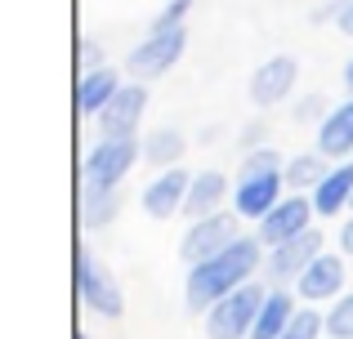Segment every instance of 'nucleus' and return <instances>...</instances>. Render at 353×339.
<instances>
[{"label":"nucleus","mask_w":353,"mask_h":339,"mask_svg":"<svg viewBox=\"0 0 353 339\" xmlns=\"http://www.w3.org/2000/svg\"><path fill=\"white\" fill-rule=\"evenodd\" d=\"M259 245L264 241L237 237V241L228 245V250H219L215 259L192 263V272H188V304L192 308H215L224 295H233L237 286H246L250 272L259 268Z\"/></svg>","instance_id":"f257e3e1"},{"label":"nucleus","mask_w":353,"mask_h":339,"mask_svg":"<svg viewBox=\"0 0 353 339\" xmlns=\"http://www.w3.org/2000/svg\"><path fill=\"white\" fill-rule=\"evenodd\" d=\"M282 201V161H277V152L259 148L246 157V166H241V179H237V192H233V210L241 219H264L268 210Z\"/></svg>","instance_id":"f03ea898"},{"label":"nucleus","mask_w":353,"mask_h":339,"mask_svg":"<svg viewBox=\"0 0 353 339\" xmlns=\"http://www.w3.org/2000/svg\"><path fill=\"white\" fill-rule=\"evenodd\" d=\"M268 290L255 286V281H246V286H237L233 295H224L215 308H206V335L210 339H246L255 331V317L259 308H264Z\"/></svg>","instance_id":"7ed1b4c3"},{"label":"nucleus","mask_w":353,"mask_h":339,"mask_svg":"<svg viewBox=\"0 0 353 339\" xmlns=\"http://www.w3.org/2000/svg\"><path fill=\"white\" fill-rule=\"evenodd\" d=\"M183 45H188V32H183V27H157V23H152V32H148L143 41L134 45V50H130L125 67L134 72L139 80L165 76V72H170L174 63H179Z\"/></svg>","instance_id":"20e7f679"},{"label":"nucleus","mask_w":353,"mask_h":339,"mask_svg":"<svg viewBox=\"0 0 353 339\" xmlns=\"http://www.w3.org/2000/svg\"><path fill=\"white\" fill-rule=\"evenodd\" d=\"M139 161V139H99L85 152V188H117Z\"/></svg>","instance_id":"39448f33"},{"label":"nucleus","mask_w":353,"mask_h":339,"mask_svg":"<svg viewBox=\"0 0 353 339\" xmlns=\"http://www.w3.org/2000/svg\"><path fill=\"white\" fill-rule=\"evenodd\" d=\"M77 290H81V304L99 317H121V308H125L117 281L90 259V250H77Z\"/></svg>","instance_id":"423d86ee"},{"label":"nucleus","mask_w":353,"mask_h":339,"mask_svg":"<svg viewBox=\"0 0 353 339\" xmlns=\"http://www.w3.org/2000/svg\"><path fill=\"white\" fill-rule=\"evenodd\" d=\"M309 219H313V197H286L259 219V241L273 250V245H286L295 237L309 232Z\"/></svg>","instance_id":"0eeeda50"},{"label":"nucleus","mask_w":353,"mask_h":339,"mask_svg":"<svg viewBox=\"0 0 353 339\" xmlns=\"http://www.w3.org/2000/svg\"><path fill=\"white\" fill-rule=\"evenodd\" d=\"M233 241H237V219L233 215H210V219H197L188 228V237L179 241V254L188 263H206L219 250H228Z\"/></svg>","instance_id":"6e6552de"},{"label":"nucleus","mask_w":353,"mask_h":339,"mask_svg":"<svg viewBox=\"0 0 353 339\" xmlns=\"http://www.w3.org/2000/svg\"><path fill=\"white\" fill-rule=\"evenodd\" d=\"M295 76H300V63L291 58V54H277V58H264L255 67V76H250V98H255L259 107H273L282 103L286 94H291Z\"/></svg>","instance_id":"1a4fd4ad"},{"label":"nucleus","mask_w":353,"mask_h":339,"mask_svg":"<svg viewBox=\"0 0 353 339\" xmlns=\"http://www.w3.org/2000/svg\"><path fill=\"white\" fill-rule=\"evenodd\" d=\"M188 188H192V174L188 170H161L152 183L143 188V210L152 219H170V215H179L183 206H188Z\"/></svg>","instance_id":"9d476101"},{"label":"nucleus","mask_w":353,"mask_h":339,"mask_svg":"<svg viewBox=\"0 0 353 339\" xmlns=\"http://www.w3.org/2000/svg\"><path fill=\"white\" fill-rule=\"evenodd\" d=\"M143 107H148L143 85H121V94L103 107V116H99L103 139H134L139 121H143Z\"/></svg>","instance_id":"9b49d317"},{"label":"nucleus","mask_w":353,"mask_h":339,"mask_svg":"<svg viewBox=\"0 0 353 339\" xmlns=\"http://www.w3.org/2000/svg\"><path fill=\"white\" fill-rule=\"evenodd\" d=\"M318 254H322V237H313V232L295 237V241H286V245H273V254H268V277L273 281H286V277L300 281Z\"/></svg>","instance_id":"f8f14e48"},{"label":"nucleus","mask_w":353,"mask_h":339,"mask_svg":"<svg viewBox=\"0 0 353 339\" xmlns=\"http://www.w3.org/2000/svg\"><path fill=\"white\" fill-rule=\"evenodd\" d=\"M353 152V98L331 107L318 125V157H349Z\"/></svg>","instance_id":"ddd939ff"},{"label":"nucleus","mask_w":353,"mask_h":339,"mask_svg":"<svg viewBox=\"0 0 353 339\" xmlns=\"http://www.w3.org/2000/svg\"><path fill=\"white\" fill-rule=\"evenodd\" d=\"M121 94V80L112 67H94V72H81V85H77V107L85 116H103V107Z\"/></svg>","instance_id":"4468645a"},{"label":"nucleus","mask_w":353,"mask_h":339,"mask_svg":"<svg viewBox=\"0 0 353 339\" xmlns=\"http://www.w3.org/2000/svg\"><path fill=\"white\" fill-rule=\"evenodd\" d=\"M295 286H300V295H304V299L322 304V299H331L340 286H345V263H340L336 254H318V259L309 263V272H304Z\"/></svg>","instance_id":"2eb2a0df"},{"label":"nucleus","mask_w":353,"mask_h":339,"mask_svg":"<svg viewBox=\"0 0 353 339\" xmlns=\"http://www.w3.org/2000/svg\"><path fill=\"white\" fill-rule=\"evenodd\" d=\"M345 206H353V166H336L313 188V210L327 219V215H340Z\"/></svg>","instance_id":"dca6fc26"},{"label":"nucleus","mask_w":353,"mask_h":339,"mask_svg":"<svg viewBox=\"0 0 353 339\" xmlns=\"http://www.w3.org/2000/svg\"><path fill=\"white\" fill-rule=\"evenodd\" d=\"M224 192H228V179L219 170H201V174H192V188H188V215L192 219H210V215H219V201H224Z\"/></svg>","instance_id":"f3484780"},{"label":"nucleus","mask_w":353,"mask_h":339,"mask_svg":"<svg viewBox=\"0 0 353 339\" xmlns=\"http://www.w3.org/2000/svg\"><path fill=\"white\" fill-rule=\"evenodd\" d=\"M291 317H295L291 295H286V290H268V299H264V308H259V317H255L250 339H282V331L291 326Z\"/></svg>","instance_id":"a211bd4d"},{"label":"nucleus","mask_w":353,"mask_h":339,"mask_svg":"<svg viewBox=\"0 0 353 339\" xmlns=\"http://www.w3.org/2000/svg\"><path fill=\"white\" fill-rule=\"evenodd\" d=\"M179 152H183L179 130H152V134L143 139V157H148V166H165V170H174Z\"/></svg>","instance_id":"6ab92c4d"},{"label":"nucleus","mask_w":353,"mask_h":339,"mask_svg":"<svg viewBox=\"0 0 353 339\" xmlns=\"http://www.w3.org/2000/svg\"><path fill=\"white\" fill-rule=\"evenodd\" d=\"M81 219L85 228H103L117 219V188H85V201H81Z\"/></svg>","instance_id":"aec40b11"},{"label":"nucleus","mask_w":353,"mask_h":339,"mask_svg":"<svg viewBox=\"0 0 353 339\" xmlns=\"http://www.w3.org/2000/svg\"><path fill=\"white\" fill-rule=\"evenodd\" d=\"M286 179H291L295 188H318V183L327 179V170H322L318 157H295L291 166H286Z\"/></svg>","instance_id":"412c9836"},{"label":"nucleus","mask_w":353,"mask_h":339,"mask_svg":"<svg viewBox=\"0 0 353 339\" xmlns=\"http://www.w3.org/2000/svg\"><path fill=\"white\" fill-rule=\"evenodd\" d=\"M327 331L336 339H353V295H345L336 308L327 313Z\"/></svg>","instance_id":"4be33fe9"},{"label":"nucleus","mask_w":353,"mask_h":339,"mask_svg":"<svg viewBox=\"0 0 353 339\" xmlns=\"http://www.w3.org/2000/svg\"><path fill=\"white\" fill-rule=\"evenodd\" d=\"M322 335V317L318 313H295L291 326L282 331V339H318Z\"/></svg>","instance_id":"5701e85b"},{"label":"nucleus","mask_w":353,"mask_h":339,"mask_svg":"<svg viewBox=\"0 0 353 339\" xmlns=\"http://www.w3.org/2000/svg\"><path fill=\"white\" fill-rule=\"evenodd\" d=\"M192 9V0H170V5L161 9V18H157V27H183V14Z\"/></svg>","instance_id":"b1692460"},{"label":"nucleus","mask_w":353,"mask_h":339,"mask_svg":"<svg viewBox=\"0 0 353 339\" xmlns=\"http://www.w3.org/2000/svg\"><path fill=\"white\" fill-rule=\"evenodd\" d=\"M81 67H85V72H94V67H99V50H94V41H81Z\"/></svg>","instance_id":"393cba45"},{"label":"nucleus","mask_w":353,"mask_h":339,"mask_svg":"<svg viewBox=\"0 0 353 339\" xmlns=\"http://www.w3.org/2000/svg\"><path fill=\"white\" fill-rule=\"evenodd\" d=\"M336 23H340V32H345V36H353V0L340 5V18H336Z\"/></svg>","instance_id":"a878e982"},{"label":"nucleus","mask_w":353,"mask_h":339,"mask_svg":"<svg viewBox=\"0 0 353 339\" xmlns=\"http://www.w3.org/2000/svg\"><path fill=\"white\" fill-rule=\"evenodd\" d=\"M340 245H345V254H353V219L345 223V232H340Z\"/></svg>","instance_id":"bb28decb"},{"label":"nucleus","mask_w":353,"mask_h":339,"mask_svg":"<svg viewBox=\"0 0 353 339\" xmlns=\"http://www.w3.org/2000/svg\"><path fill=\"white\" fill-rule=\"evenodd\" d=\"M345 85H349V94H353V58L345 63Z\"/></svg>","instance_id":"cd10ccee"},{"label":"nucleus","mask_w":353,"mask_h":339,"mask_svg":"<svg viewBox=\"0 0 353 339\" xmlns=\"http://www.w3.org/2000/svg\"><path fill=\"white\" fill-rule=\"evenodd\" d=\"M77 339H85V335H77Z\"/></svg>","instance_id":"c85d7f7f"}]
</instances>
